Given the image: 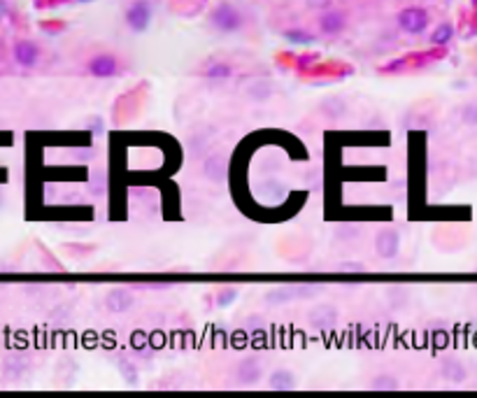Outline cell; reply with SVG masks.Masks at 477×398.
Segmentation results:
<instances>
[{"instance_id": "9", "label": "cell", "mask_w": 477, "mask_h": 398, "mask_svg": "<svg viewBox=\"0 0 477 398\" xmlns=\"http://www.w3.org/2000/svg\"><path fill=\"white\" fill-rule=\"evenodd\" d=\"M12 56H14V63L21 68H35L40 63V47L33 42V40H16L14 47H12Z\"/></svg>"}, {"instance_id": "13", "label": "cell", "mask_w": 477, "mask_h": 398, "mask_svg": "<svg viewBox=\"0 0 477 398\" xmlns=\"http://www.w3.org/2000/svg\"><path fill=\"white\" fill-rule=\"evenodd\" d=\"M28 371V359L23 354H10L3 361V375L8 380H19Z\"/></svg>"}, {"instance_id": "3", "label": "cell", "mask_w": 477, "mask_h": 398, "mask_svg": "<svg viewBox=\"0 0 477 398\" xmlns=\"http://www.w3.org/2000/svg\"><path fill=\"white\" fill-rule=\"evenodd\" d=\"M428 23H431V14L424 8H405L398 14L400 31L410 35H421L428 28Z\"/></svg>"}, {"instance_id": "20", "label": "cell", "mask_w": 477, "mask_h": 398, "mask_svg": "<svg viewBox=\"0 0 477 398\" xmlns=\"http://www.w3.org/2000/svg\"><path fill=\"white\" fill-rule=\"evenodd\" d=\"M452 35H454V28H452V23H440V26L435 28L433 35H431V42L433 45H447L452 40Z\"/></svg>"}, {"instance_id": "28", "label": "cell", "mask_w": 477, "mask_h": 398, "mask_svg": "<svg viewBox=\"0 0 477 398\" xmlns=\"http://www.w3.org/2000/svg\"><path fill=\"white\" fill-rule=\"evenodd\" d=\"M3 14H5V3L0 0V19H3Z\"/></svg>"}, {"instance_id": "16", "label": "cell", "mask_w": 477, "mask_h": 398, "mask_svg": "<svg viewBox=\"0 0 477 398\" xmlns=\"http://www.w3.org/2000/svg\"><path fill=\"white\" fill-rule=\"evenodd\" d=\"M321 112L326 114L328 119H340V116L347 114V103L338 96L326 98V101L321 103Z\"/></svg>"}, {"instance_id": "6", "label": "cell", "mask_w": 477, "mask_h": 398, "mask_svg": "<svg viewBox=\"0 0 477 398\" xmlns=\"http://www.w3.org/2000/svg\"><path fill=\"white\" fill-rule=\"evenodd\" d=\"M375 251L382 259H396L400 251V233L393 226H384L375 236Z\"/></svg>"}, {"instance_id": "26", "label": "cell", "mask_w": 477, "mask_h": 398, "mask_svg": "<svg viewBox=\"0 0 477 398\" xmlns=\"http://www.w3.org/2000/svg\"><path fill=\"white\" fill-rule=\"evenodd\" d=\"M235 301V289H223V294L219 291V296H217V303L223 308V306H228V303H233Z\"/></svg>"}, {"instance_id": "4", "label": "cell", "mask_w": 477, "mask_h": 398, "mask_svg": "<svg viewBox=\"0 0 477 398\" xmlns=\"http://www.w3.org/2000/svg\"><path fill=\"white\" fill-rule=\"evenodd\" d=\"M340 319V310L331 303H317L308 312V324L317 331H331Z\"/></svg>"}, {"instance_id": "5", "label": "cell", "mask_w": 477, "mask_h": 398, "mask_svg": "<svg viewBox=\"0 0 477 398\" xmlns=\"http://www.w3.org/2000/svg\"><path fill=\"white\" fill-rule=\"evenodd\" d=\"M86 73H89L93 79H110L121 73V66H119V61H117V56L96 54L86 61Z\"/></svg>"}, {"instance_id": "24", "label": "cell", "mask_w": 477, "mask_h": 398, "mask_svg": "<svg viewBox=\"0 0 477 398\" xmlns=\"http://www.w3.org/2000/svg\"><path fill=\"white\" fill-rule=\"evenodd\" d=\"M340 271L343 273H366L368 266L361 261H345V263H340Z\"/></svg>"}, {"instance_id": "18", "label": "cell", "mask_w": 477, "mask_h": 398, "mask_svg": "<svg viewBox=\"0 0 477 398\" xmlns=\"http://www.w3.org/2000/svg\"><path fill=\"white\" fill-rule=\"evenodd\" d=\"M266 301L270 303V306H284V303L293 301V294H291V289H289V284H280V286H275V289L268 291Z\"/></svg>"}, {"instance_id": "23", "label": "cell", "mask_w": 477, "mask_h": 398, "mask_svg": "<svg viewBox=\"0 0 477 398\" xmlns=\"http://www.w3.org/2000/svg\"><path fill=\"white\" fill-rule=\"evenodd\" d=\"M461 119H463V124L477 126V103H470V105H466V108H463Z\"/></svg>"}, {"instance_id": "19", "label": "cell", "mask_w": 477, "mask_h": 398, "mask_svg": "<svg viewBox=\"0 0 477 398\" xmlns=\"http://www.w3.org/2000/svg\"><path fill=\"white\" fill-rule=\"evenodd\" d=\"M289 289H291L293 294V301H303V298H312L317 294V291L321 289V284L317 282H298V284H289Z\"/></svg>"}, {"instance_id": "10", "label": "cell", "mask_w": 477, "mask_h": 398, "mask_svg": "<svg viewBox=\"0 0 477 398\" xmlns=\"http://www.w3.org/2000/svg\"><path fill=\"white\" fill-rule=\"evenodd\" d=\"M135 306V294L131 289H123V286H117V289H110L105 294V308L112 314H123L128 312Z\"/></svg>"}, {"instance_id": "29", "label": "cell", "mask_w": 477, "mask_h": 398, "mask_svg": "<svg viewBox=\"0 0 477 398\" xmlns=\"http://www.w3.org/2000/svg\"><path fill=\"white\" fill-rule=\"evenodd\" d=\"M0 61H3V45H0Z\"/></svg>"}, {"instance_id": "15", "label": "cell", "mask_w": 477, "mask_h": 398, "mask_svg": "<svg viewBox=\"0 0 477 398\" xmlns=\"http://www.w3.org/2000/svg\"><path fill=\"white\" fill-rule=\"evenodd\" d=\"M233 73H235V68L231 66V63H226V61H212L203 70H200V75H203L205 79H212V82L231 79Z\"/></svg>"}, {"instance_id": "25", "label": "cell", "mask_w": 477, "mask_h": 398, "mask_svg": "<svg viewBox=\"0 0 477 398\" xmlns=\"http://www.w3.org/2000/svg\"><path fill=\"white\" fill-rule=\"evenodd\" d=\"M286 38L291 40V42H303V45L312 42V35H308L305 31H286Z\"/></svg>"}, {"instance_id": "14", "label": "cell", "mask_w": 477, "mask_h": 398, "mask_svg": "<svg viewBox=\"0 0 477 398\" xmlns=\"http://www.w3.org/2000/svg\"><path fill=\"white\" fill-rule=\"evenodd\" d=\"M268 384H270V389L291 391V389H296V375H293L289 368H275L268 375Z\"/></svg>"}, {"instance_id": "11", "label": "cell", "mask_w": 477, "mask_h": 398, "mask_svg": "<svg viewBox=\"0 0 477 398\" xmlns=\"http://www.w3.org/2000/svg\"><path fill=\"white\" fill-rule=\"evenodd\" d=\"M440 375L452 384H461L468 380V368L458 356H445V359L440 361Z\"/></svg>"}, {"instance_id": "8", "label": "cell", "mask_w": 477, "mask_h": 398, "mask_svg": "<svg viewBox=\"0 0 477 398\" xmlns=\"http://www.w3.org/2000/svg\"><path fill=\"white\" fill-rule=\"evenodd\" d=\"M203 175L212 184H223L228 179V154L215 151L203 161Z\"/></svg>"}, {"instance_id": "7", "label": "cell", "mask_w": 477, "mask_h": 398, "mask_svg": "<svg viewBox=\"0 0 477 398\" xmlns=\"http://www.w3.org/2000/svg\"><path fill=\"white\" fill-rule=\"evenodd\" d=\"M126 23L133 33H145L151 23V5L147 0H133L126 10Z\"/></svg>"}, {"instance_id": "21", "label": "cell", "mask_w": 477, "mask_h": 398, "mask_svg": "<svg viewBox=\"0 0 477 398\" xmlns=\"http://www.w3.org/2000/svg\"><path fill=\"white\" fill-rule=\"evenodd\" d=\"M270 93H273V91H270L268 82H254V84L249 86V96L254 98V101H266Z\"/></svg>"}, {"instance_id": "22", "label": "cell", "mask_w": 477, "mask_h": 398, "mask_svg": "<svg viewBox=\"0 0 477 398\" xmlns=\"http://www.w3.org/2000/svg\"><path fill=\"white\" fill-rule=\"evenodd\" d=\"M335 233H338V238H343V240H352V238H356L358 233H361V226H358V224H343Z\"/></svg>"}, {"instance_id": "17", "label": "cell", "mask_w": 477, "mask_h": 398, "mask_svg": "<svg viewBox=\"0 0 477 398\" xmlns=\"http://www.w3.org/2000/svg\"><path fill=\"white\" fill-rule=\"evenodd\" d=\"M370 389H378V391H396L400 389V382L396 375L391 373H380L378 377L370 380Z\"/></svg>"}, {"instance_id": "2", "label": "cell", "mask_w": 477, "mask_h": 398, "mask_svg": "<svg viewBox=\"0 0 477 398\" xmlns=\"http://www.w3.org/2000/svg\"><path fill=\"white\" fill-rule=\"evenodd\" d=\"M210 21L219 33H238L240 28L245 26V16L240 14V10L233 8L231 3H221L219 8L212 12Z\"/></svg>"}, {"instance_id": "1", "label": "cell", "mask_w": 477, "mask_h": 398, "mask_svg": "<svg viewBox=\"0 0 477 398\" xmlns=\"http://www.w3.org/2000/svg\"><path fill=\"white\" fill-rule=\"evenodd\" d=\"M263 380V359L258 356H245L233 368V382L240 387H254Z\"/></svg>"}, {"instance_id": "12", "label": "cell", "mask_w": 477, "mask_h": 398, "mask_svg": "<svg viewBox=\"0 0 477 398\" xmlns=\"http://www.w3.org/2000/svg\"><path fill=\"white\" fill-rule=\"evenodd\" d=\"M317 23H319V31L323 35H331L333 38V35H340L345 31L347 16H345V12H340V10H328L317 19Z\"/></svg>"}, {"instance_id": "27", "label": "cell", "mask_w": 477, "mask_h": 398, "mask_svg": "<svg viewBox=\"0 0 477 398\" xmlns=\"http://www.w3.org/2000/svg\"><path fill=\"white\" fill-rule=\"evenodd\" d=\"M135 286H138V289H170L173 282H140Z\"/></svg>"}]
</instances>
